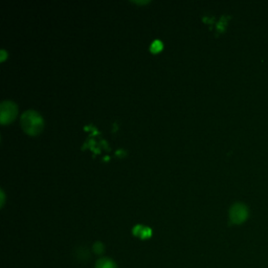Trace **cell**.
I'll return each instance as SVG.
<instances>
[{
  "mask_svg": "<svg viewBox=\"0 0 268 268\" xmlns=\"http://www.w3.org/2000/svg\"><path fill=\"white\" fill-rule=\"evenodd\" d=\"M21 126L26 133L36 136L43 128V120L36 111L28 110L21 116Z\"/></svg>",
  "mask_w": 268,
  "mask_h": 268,
  "instance_id": "obj_1",
  "label": "cell"
},
{
  "mask_svg": "<svg viewBox=\"0 0 268 268\" xmlns=\"http://www.w3.org/2000/svg\"><path fill=\"white\" fill-rule=\"evenodd\" d=\"M248 217V210L243 204H234L230 210V219L234 224H241Z\"/></svg>",
  "mask_w": 268,
  "mask_h": 268,
  "instance_id": "obj_2",
  "label": "cell"
},
{
  "mask_svg": "<svg viewBox=\"0 0 268 268\" xmlns=\"http://www.w3.org/2000/svg\"><path fill=\"white\" fill-rule=\"evenodd\" d=\"M17 105L10 100H4L0 105V120L2 124L12 122L17 114Z\"/></svg>",
  "mask_w": 268,
  "mask_h": 268,
  "instance_id": "obj_3",
  "label": "cell"
},
{
  "mask_svg": "<svg viewBox=\"0 0 268 268\" xmlns=\"http://www.w3.org/2000/svg\"><path fill=\"white\" fill-rule=\"evenodd\" d=\"M133 234L140 237V239H148L152 236V230L148 226H136L132 230Z\"/></svg>",
  "mask_w": 268,
  "mask_h": 268,
  "instance_id": "obj_4",
  "label": "cell"
},
{
  "mask_svg": "<svg viewBox=\"0 0 268 268\" xmlns=\"http://www.w3.org/2000/svg\"><path fill=\"white\" fill-rule=\"evenodd\" d=\"M94 268H118V265L112 259L100 258L96 261Z\"/></svg>",
  "mask_w": 268,
  "mask_h": 268,
  "instance_id": "obj_5",
  "label": "cell"
},
{
  "mask_svg": "<svg viewBox=\"0 0 268 268\" xmlns=\"http://www.w3.org/2000/svg\"><path fill=\"white\" fill-rule=\"evenodd\" d=\"M92 250L96 254H103L105 252V246L102 242H96L92 246Z\"/></svg>",
  "mask_w": 268,
  "mask_h": 268,
  "instance_id": "obj_6",
  "label": "cell"
},
{
  "mask_svg": "<svg viewBox=\"0 0 268 268\" xmlns=\"http://www.w3.org/2000/svg\"><path fill=\"white\" fill-rule=\"evenodd\" d=\"M151 50L153 52H160L162 48V43L160 40H155L153 43H152V46H151Z\"/></svg>",
  "mask_w": 268,
  "mask_h": 268,
  "instance_id": "obj_7",
  "label": "cell"
},
{
  "mask_svg": "<svg viewBox=\"0 0 268 268\" xmlns=\"http://www.w3.org/2000/svg\"><path fill=\"white\" fill-rule=\"evenodd\" d=\"M2 60H4V58H6V52H4V50H2Z\"/></svg>",
  "mask_w": 268,
  "mask_h": 268,
  "instance_id": "obj_8",
  "label": "cell"
}]
</instances>
